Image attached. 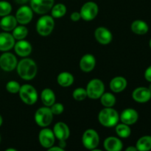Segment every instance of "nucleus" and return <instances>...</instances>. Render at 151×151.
<instances>
[{
  "instance_id": "0eeeda50",
  "label": "nucleus",
  "mask_w": 151,
  "mask_h": 151,
  "mask_svg": "<svg viewBox=\"0 0 151 151\" xmlns=\"http://www.w3.org/2000/svg\"><path fill=\"white\" fill-rule=\"evenodd\" d=\"M82 142L84 147L88 150H94L100 143V137L94 129H87L82 137Z\"/></svg>"
},
{
  "instance_id": "9b49d317",
  "label": "nucleus",
  "mask_w": 151,
  "mask_h": 151,
  "mask_svg": "<svg viewBox=\"0 0 151 151\" xmlns=\"http://www.w3.org/2000/svg\"><path fill=\"white\" fill-rule=\"evenodd\" d=\"M33 18V10L29 6L22 5L17 10L16 13V19L18 23L25 25L29 24Z\"/></svg>"
},
{
  "instance_id": "20e7f679",
  "label": "nucleus",
  "mask_w": 151,
  "mask_h": 151,
  "mask_svg": "<svg viewBox=\"0 0 151 151\" xmlns=\"http://www.w3.org/2000/svg\"><path fill=\"white\" fill-rule=\"evenodd\" d=\"M55 27L54 18L51 16H42L36 23L37 32L41 36H47L53 31Z\"/></svg>"
},
{
  "instance_id": "72a5a7b5",
  "label": "nucleus",
  "mask_w": 151,
  "mask_h": 151,
  "mask_svg": "<svg viewBox=\"0 0 151 151\" xmlns=\"http://www.w3.org/2000/svg\"><path fill=\"white\" fill-rule=\"evenodd\" d=\"M52 113L53 115H59L62 114L64 111V106L60 103H55L54 104L50 106Z\"/></svg>"
},
{
  "instance_id": "39448f33",
  "label": "nucleus",
  "mask_w": 151,
  "mask_h": 151,
  "mask_svg": "<svg viewBox=\"0 0 151 151\" xmlns=\"http://www.w3.org/2000/svg\"><path fill=\"white\" fill-rule=\"evenodd\" d=\"M86 90L87 97L92 100H97L105 92V85L101 80L94 78L88 83Z\"/></svg>"
},
{
  "instance_id": "ddd939ff",
  "label": "nucleus",
  "mask_w": 151,
  "mask_h": 151,
  "mask_svg": "<svg viewBox=\"0 0 151 151\" xmlns=\"http://www.w3.org/2000/svg\"><path fill=\"white\" fill-rule=\"evenodd\" d=\"M94 36L97 42L103 45H107L110 44L113 38L111 32L105 27H99L95 29Z\"/></svg>"
},
{
  "instance_id": "a19ab883",
  "label": "nucleus",
  "mask_w": 151,
  "mask_h": 151,
  "mask_svg": "<svg viewBox=\"0 0 151 151\" xmlns=\"http://www.w3.org/2000/svg\"><path fill=\"white\" fill-rule=\"evenodd\" d=\"M2 122H3V119H2V116L0 115V126L2 125Z\"/></svg>"
},
{
  "instance_id": "f8f14e48",
  "label": "nucleus",
  "mask_w": 151,
  "mask_h": 151,
  "mask_svg": "<svg viewBox=\"0 0 151 151\" xmlns=\"http://www.w3.org/2000/svg\"><path fill=\"white\" fill-rule=\"evenodd\" d=\"M38 140L41 145L44 148L49 149L52 147L55 141V137L53 131L46 127L41 129L38 134Z\"/></svg>"
},
{
  "instance_id": "c756f323",
  "label": "nucleus",
  "mask_w": 151,
  "mask_h": 151,
  "mask_svg": "<svg viewBox=\"0 0 151 151\" xmlns=\"http://www.w3.org/2000/svg\"><path fill=\"white\" fill-rule=\"evenodd\" d=\"M14 38L17 41L19 40L24 39L28 35V29L24 25H20V26H16L13 29V33H12Z\"/></svg>"
},
{
  "instance_id": "aec40b11",
  "label": "nucleus",
  "mask_w": 151,
  "mask_h": 151,
  "mask_svg": "<svg viewBox=\"0 0 151 151\" xmlns=\"http://www.w3.org/2000/svg\"><path fill=\"white\" fill-rule=\"evenodd\" d=\"M103 146L108 151H120L123 147V143L117 137H109L105 139Z\"/></svg>"
},
{
  "instance_id": "f3484780",
  "label": "nucleus",
  "mask_w": 151,
  "mask_h": 151,
  "mask_svg": "<svg viewBox=\"0 0 151 151\" xmlns=\"http://www.w3.org/2000/svg\"><path fill=\"white\" fill-rule=\"evenodd\" d=\"M119 119L122 123L128 125H134L139 119L138 112L134 109H126L121 113Z\"/></svg>"
},
{
  "instance_id": "f03ea898",
  "label": "nucleus",
  "mask_w": 151,
  "mask_h": 151,
  "mask_svg": "<svg viewBox=\"0 0 151 151\" xmlns=\"http://www.w3.org/2000/svg\"><path fill=\"white\" fill-rule=\"evenodd\" d=\"M119 119V115L112 107H105L98 114V120L102 125L107 128L116 126Z\"/></svg>"
},
{
  "instance_id": "f257e3e1",
  "label": "nucleus",
  "mask_w": 151,
  "mask_h": 151,
  "mask_svg": "<svg viewBox=\"0 0 151 151\" xmlns=\"http://www.w3.org/2000/svg\"><path fill=\"white\" fill-rule=\"evenodd\" d=\"M16 69L19 77L25 81H30L33 79L38 71L35 62L27 58H24L17 63Z\"/></svg>"
},
{
  "instance_id": "2f4dec72",
  "label": "nucleus",
  "mask_w": 151,
  "mask_h": 151,
  "mask_svg": "<svg viewBox=\"0 0 151 151\" xmlns=\"http://www.w3.org/2000/svg\"><path fill=\"white\" fill-rule=\"evenodd\" d=\"M72 97L75 100L82 101L87 97L86 90L83 88H77L72 93Z\"/></svg>"
},
{
  "instance_id": "412c9836",
  "label": "nucleus",
  "mask_w": 151,
  "mask_h": 151,
  "mask_svg": "<svg viewBox=\"0 0 151 151\" xmlns=\"http://www.w3.org/2000/svg\"><path fill=\"white\" fill-rule=\"evenodd\" d=\"M17 20L16 16L7 15L1 18L0 20V27L4 31V32H10L13 31V29L17 26Z\"/></svg>"
},
{
  "instance_id": "9d476101",
  "label": "nucleus",
  "mask_w": 151,
  "mask_h": 151,
  "mask_svg": "<svg viewBox=\"0 0 151 151\" xmlns=\"http://www.w3.org/2000/svg\"><path fill=\"white\" fill-rule=\"evenodd\" d=\"M30 7L38 14L48 13L55 4V0H30Z\"/></svg>"
},
{
  "instance_id": "1a4fd4ad",
  "label": "nucleus",
  "mask_w": 151,
  "mask_h": 151,
  "mask_svg": "<svg viewBox=\"0 0 151 151\" xmlns=\"http://www.w3.org/2000/svg\"><path fill=\"white\" fill-rule=\"evenodd\" d=\"M18 60L16 56L9 52H4L0 56V68L5 72L14 70L17 66Z\"/></svg>"
},
{
  "instance_id": "c85d7f7f",
  "label": "nucleus",
  "mask_w": 151,
  "mask_h": 151,
  "mask_svg": "<svg viewBox=\"0 0 151 151\" xmlns=\"http://www.w3.org/2000/svg\"><path fill=\"white\" fill-rule=\"evenodd\" d=\"M52 16L55 19H60L65 16L66 13V7L62 3H58L53 5L52 7Z\"/></svg>"
},
{
  "instance_id": "7ed1b4c3",
  "label": "nucleus",
  "mask_w": 151,
  "mask_h": 151,
  "mask_svg": "<svg viewBox=\"0 0 151 151\" xmlns=\"http://www.w3.org/2000/svg\"><path fill=\"white\" fill-rule=\"evenodd\" d=\"M19 94L22 102L29 106L35 104L38 100V92L35 87L30 84H24L21 86Z\"/></svg>"
},
{
  "instance_id": "58836bf2",
  "label": "nucleus",
  "mask_w": 151,
  "mask_h": 151,
  "mask_svg": "<svg viewBox=\"0 0 151 151\" xmlns=\"http://www.w3.org/2000/svg\"><path fill=\"white\" fill-rule=\"evenodd\" d=\"M30 0H15L16 3H18L19 4H21V5H24V4H27L28 1H29Z\"/></svg>"
},
{
  "instance_id": "4be33fe9",
  "label": "nucleus",
  "mask_w": 151,
  "mask_h": 151,
  "mask_svg": "<svg viewBox=\"0 0 151 151\" xmlns=\"http://www.w3.org/2000/svg\"><path fill=\"white\" fill-rule=\"evenodd\" d=\"M126 79L123 77L117 76L114 78L110 82V88L113 92L119 93L124 91L127 87Z\"/></svg>"
},
{
  "instance_id": "7c9ffc66",
  "label": "nucleus",
  "mask_w": 151,
  "mask_h": 151,
  "mask_svg": "<svg viewBox=\"0 0 151 151\" xmlns=\"http://www.w3.org/2000/svg\"><path fill=\"white\" fill-rule=\"evenodd\" d=\"M12 11V5L7 1H0V16H7Z\"/></svg>"
},
{
  "instance_id": "2eb2a0df",
  "label": "nucleus",
  "mask_w": 151,
  "mask_h": 151,
  "mask_svg": "<svg viewBox=\"0 0 151 151\" xmlns=\"http://www.w3.org/2000/svg\"><path fill=\"white\" fill-rule=\"evenodd\" d=\"M132 98L137 103H147L151 99V91L146 87H138L133 91Z\"/></svg>"
},
{
  "instance_id": "a211bd4d",
  "label": "nucleus",
  "mask_w": 151,
  "mask_h": 151,
  "mask_svg": "<svg viewBox=\"0 0 151 151\" xmlns=\"http://www.w3.org/2000/svg\"><path fill=\"white\" fill-rule=\"evenodd\" d=\"M14 50L16 55L20 57H27L32 52V46L30 43L25 40H19L14 44Z\"/></svg>"
},
{
  "instance_id": "b1692460",
  "label": "nucleus",
  "mask_w": 151,
  "mask_h": 151,
  "mask_svg": "<svg viewBox=\"0 0 151 151\" xmlns=\"http://www.w3.org/2000/svg\"><path fill=\"white\" fill-rule=\"evenodd\" d=\"M131 30L137 35H145L148 32V25L142 20H135L131 24Z\"/></svg>"
},
{
  "instance_id": "ea45409f",
  "label": "nucleus",
  "mask_w": 151,
  "mask_h": 151,
  "mask_svg": "<svg viewBox=\"0 0 151 151\" xmlns=\"http://www.w3.org/2000/svg\"><path fill=\"white\" fill-rule=\"evenodd\" d=\"M126 151H137V147H134V146H130V147H127Z\"/></svg>"
},
{
  "instance_id": "4c0bfd02",
  "label": "nucleus",
  "mask_w": 151,
  "mask_h": 151,
  "mask_svg": "<svg viewBox=\"0 0 151 151\" xmlns=\"http://www.w3.org/2000/svg\"><path fill=\"white\" fill-rule=\"evenodd\" d=\"M58 146L59 147H61V148L64 149V147H66V140H59Z\"/></svg>"
},
{
  "instance_id": "a18cd8bd",
  "label": "nucleus",
  "mask_w": 151,
  "mask_h": 151,
  "mask_svg": "<svg viewBox=\"0 0 151 151\" xmlns=\"http://www.w3.org/2000/svg\"><path fill=\"white\" fill-rule=\"evenodd\" d=\"M0 142H1V136H0Z\"/></svg>"
},
{
  "instance_id": "423d86ee",
  "label": "nucleus",
  "mask_w": 151,
  "mask_h": 151,
  "mask_svg": "<svg viewBox=\"0 0 151 151\" xmlns=\"http://www.w3.org/2000/svg\"><path fill=\"white\" fill-rule=\"evenodd\" d=\"M35 121L40 127L45 128L52 123L53 119V114L50 107H41L35 111Z\"/></svg>"
},
{
  "instance_id": "4468645a",
  "label": "nucleus",
  "mask_w": 151,
  "mask_h": 151,
  "mask_svg": "<svg viewBox=\"0 0 151 151\" xmlns=\"http://www.w3.org/2000/svg\"><path fill=\"white\" fill-rule=\"evenodd\" d=\"M16 39L8 32H0V51L7 52L13 48Z\"/></svg>"
},
{
  "instance_id": "c9c22d12",
  "label": "nucleus",
  "mask_w": 151,
  "mask_h": 151,
  "mask_svg": "<svg viewBox=\"0 0 151 151\" xmlns=\"http://www.w3.org/2000/svg\"><path fill=\"white\" fill-rule=\"evenodd\" d=\"M145 78L147 80L148 82H151V66L147 68V69L145 72Z\"/></svg>"
},
{
  "instance_id": "79ce46f5",
  "label": "nucleus",
  "mask_w": 151,
  "mask_h": 151,
  "mask_svg": "<svg viewBox=\"0 0 151 151\" xmlns=\"http://www.w3.org/2000/svg\"><path fill=\"white\" fill-rule=\"evenodd\" d=\"M6 151H17V150H16V149H13V148H8L6 150Z\"/></svg>"
},
{
  "instance_id": "473e14b6",
  "label": "nucleus",
  "mask_w": 151,
  "mask_h": 151,
  "mask_svg": "<svg viewBox=\"0 0 151 151\" xmlns=\"http://www.w3.org/2000/svg\"><path fill=\"white\" fill-rule=\"evenodd\" d=\"M21 86L17 81H10L6 84V89L10 94H17L20 90Z\"/></svg>"
},
{
  "instance_id": "cd10ccee",
  "label": "nucleus",
  "mask_w": 151,
  "mask_h": 151,
  "mask_svg": "<svg viewBox=\"0 0 151 151\" xmlns=\"http://www.w3.org/2000/svg\"><path fill=\"white\" fill-rule=\"evenodd\" d=\"M115 131L116 134L121 138H128L131 134V130L129 125L125 123L116 124Z\"/></svg>"
},
{
  "instance_id": "37998d69",
  "label": "nucleus",
  "mask_w": 151,
  "mask_h": 151,
  "mask_svg": "<svg viewBox=\"0 0 151 151\" xmlns=\"http://www.w3.org/2000/svg\"><path fill=\"white\" fill-rule=\"evenodd\" d=\"M148 88H149V90H150V91H151V82H150V86H149Z\"/></svg>"
},
{
  "instance_id": "f704fd0d",
  "label": "nucleus",
  "mask_w": 151,
  "mask_h": 151,
  "mask_svg": "<svg viewBox=\"0 0 151 151\" xmlns=\"http://www.w3.org/2000/svg\"><path fill=\"white\" fill-rule=\"evenodd\" d=\"M71 20L73 22H78L81 19V16L80 12H73L70 16Z\"/></svg>"
},
{
  "instance_id": "a878e982",
  "label": "nucleus",
  "mask_w": 151,
  "mask_h": 151,
  "mask_svg": "<svg viewBox=\"0 0 151 151\" xmlns=\"http://www.w3.org/2000/svg\"><path fill=\"white\" fill-rule=\"evenodd\" d=\"M137 150L148 151L151 150V136H144L138 139L136 145Z\"/></svg>"
},
{
  "instance_id": "6e6552de",
  "label": "nucleus",
  "mask_w": 151,
  "mask_h": 151,
  "mask_svg": "<svg viewBox=\"0 0 151 151\" xmlns=\"http://www.w3.org/2000/svg\"><path fill=\"white\" fill-rule=\"evenodd\" d=\"M99 13L98 5L94 1H87L84 3L81 7L80 13H81V19L84 21L89 22L96 18Z\"/></svg>"
},
{
  "instance_id": "c03bdc74",
  "label": "nucleus",
  "mask_w": 151,
  "mask_h": 151,
  "mask_svg": "<svg viewBox=\"0 0 151 151\" xmlns=\"http://www.w3.org/2000/svg\"><path fill=\"white\" fill-rule=\"evenodd\" d=\"M149 46H150V49H151V38H150V41H149Z\"/></svg>"
},
{
  "instance_id": "e433bc0d",
  "label": "nucleus",
  "mask_w": 151,
  "mask_h": 151,
  "mask_svg": "<svg viewBox=\"0 0 151 151\" xmlns=\"http://www.w3.org/2000/svg\"><path fill=\"white\" fill-rule=\"evenodd\" d=\"M49 151H54V150H56V151H63L64 150V149L61 148L60 147H59V146H54L53 145L52 147H51L50 148L48 149Z\"/></svg>"
},
{
  "instance_id": "6ab92c4d",
  "label": "nucleus",
  "mask_w": 151,
  "mask_h": 151,
  "mask_svg": "<svg viewBox=\"0 0 151 151\" xmlns=\"http://www.w3.org/2000/svg\"><path fill=\"white\" fill-rule=\"evenodd\" d=\"M96 65V59L91 54H86L81 58L79 66L81 70L84 72H90L94 69Z\"/></svg>"
},
{
  "instance_id": "393cba45",
  "label": "nucleus",
  "mask_w": 151,
  "mask_h": 151,
  "mask_svg": "<svg viewBox=\"0 0 151 151\" xmlns=\"http://www.w3.org/2000/svg\"><path fill=\"white\" fill-rule=\"evenodd\" d=\"M41 99L43 104L47 107H50L55 103V94L50 88H44L41 94Z\"/></svg>"
},
{
  "instance_id": "bb28decb",
  "label": "nucleus",
  "mask_w": 151,
  "mask_h": 151,
  "mask_svg": "<svg viewBox=\"0 0 151 151\" xmlns=\"http://www.w3.org/2000/svg\"><path fill=\"white\" fill-rule=\"evenodd\" d=\"M100 102L104 107H113L116 103V97L112 93L104 92L100 97Z\"/></svg>"
},
{
  "instance_id": "5701e85b",
  "label": "nucleus",
  "mask_w": 151,
  "mask_h": 151,
  "mask_svg": "<svg viewBox=\"0 0 151 151\" xmlns=\"http://www.w3.org/2000/svg\"><path fill=\"white\" fill-rule=\"evenodd\" d=\"M74 81H75V78L74 76L70 73V72H60L58 75L57 78V82L60 86L64 87H69L70 86H72L73 84Z\"/></svg>"
},
{
  "instance_id": "dca6fc26",
  "label": "nucleus",
  "mask_w": 151,
  "mask_h": 151,
  "mask_svg": "<svg viewBox=\"0 0 151 151\" xmlns=\"http://www.w3.org/2000/svg\"><path fill=\"white\" fill-rule=\"evenodd\" d=\"M53 133L58 140H66L70 136V130L68 125L63 122H58L53 127Z\"/></svg>"
}]
</instances>
